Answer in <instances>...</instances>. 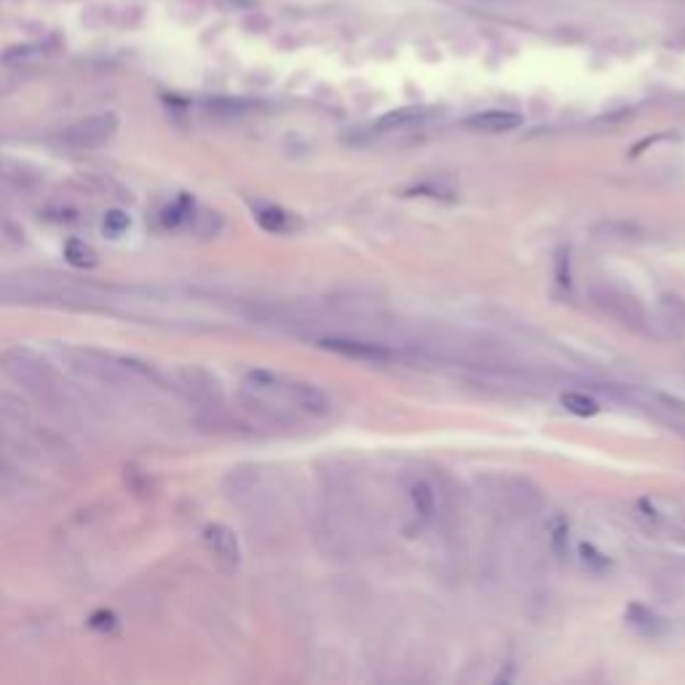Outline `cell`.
Segmentation results:
<instances>
[{
  "label": "cell",
  "mask_w": 685,
  "mask_h": 685,
  "mask_svg": "<svg viewBox=\"0 0 685 685\" xmlns=\"http://www.w3.org/2000/svg\"><path fill=\"white\" fill-rule=\"evenodd\" d=\"M54 354L67 373L86 383H97L116 391H166V375L150 362L127 356L119 351H105L97 346H62L54 343Z\"/></svg>",
  "instance_id": "obj_1"
},
{
  "label": "cell",
  "mask_w": 685,
  "mask_h": 685,
  "mask_svg": "<svg viewBox=\"0 0 685 685\" xmlns=\"http://www.w3.org/2000/svg\"><path fill=\"white\" fill-rule=\"evenodd\" d=\"M0 375L51 408L67 405L70 400V391L59 370L27 346H8L0 351Z\"/></svg>",
  "instance_id": "obj_2"
},
{
  "label": "cell",
  "mask_w": 685,
  "mask_h": 685,
  "mask_svg": "<svg viewBox=\"0 0 685 685\" xmlns=\"http://www.w3.org/2000/svg\"><path fill=\"white\" fill-rule=\"evenodd\" d=\"M244 386L255 394V397H271L284 405H292L294 410L311 412V415H327L332 402L324 391H319L313 383L297 381V378H286L271 370H250L244 375Z\"/></svg>",
  "instance_id": "obj_3"
},
{
  "label": "cell",
  "mask_w": 685,
  "mask_h": 685,
  "mask_svg": "<svg viewBox=\"0 0 685 685\" xmlns=\"http://www.w3.org/2000/svg\"><path fill=\"white\" fill-rule=\"evenodd\" d=\"M119 127H121V121L113 110L94 113V116H86V119L70 124L62 132V142L70 145V147H78V150H94V147H102L116 137Z\"/></svg>",
  "instance_id": "obj_4"
},
{
  "label": "cell",
  "mask_w": 685,
  "mask_h": 685,
  "mask_svg": "<svg viewBox=\"0 0 685 685\" xmlns=\"http://www.w3.org/2000/svg\"><path fill=\"white\" fill-rule=\"evenodd\" d=\"M592 297H594V305L613 321H619L629 329H640L645 324V308L635 294H629L619 286H597L592 292Z\"/></svg>",
  "instance_id": "obj_5"
},
{
  "label": "cell",
  "mask_w": 685,
  "mask_h": 685,
  "mask_svg": "<svg viewBox=\"0 0 685 685\" xmlns=\"http://www.w3.org/2000/svg\"><path fill=\"white\" fill-rule=\"evenodd\" d=\"M204 544L209 549V554L215 557V562L225 570V573H233L242 562V547H239V539L236 533L223 525V523H212L204 528Z\"/></svg>",
  "instance_id": "obj_6"
},
{
  "label": "cell",
  "mask_w": 685,
  "mask_h": 685,
  "mask_svg": "<svg viewBox=\"0 0 685 685\" xmlns=\"http://www.w3.org/2000/svg\"><path fill=\"white\" fill-rule=\"evenodd\" d=\"M324 351H332L346 359H359V362H389L394 354L383 343H370V340H354V338H324L319 340Z\"/></svg>",
  "instance_id": "obj_7"
},
{
  "label": "cell",
  "mask_w": 685,
  "mask_h": 685,
  "mask_svg": "<svg viewBox=\"0 0 685 685\" xmlns=\"http://www.w3.org/2000/svg\"><path fill=\"white\" fill-rule=\"evenodd\" d=\"M466 127L474 132H487V135H504V132H514L523 127V116L512 113V110H485L477 116L466 119Z\"/></svg>",
  "instance_id": "obj_8"
},
{
  "label": "cell",
  "mask_w": 685,
  "mask_h": 685,
  "mask_svg": "<svg viewBox=\"0 0 685 685\" xmlns=\"http://www.w3.org/2000/svg\"><path fill=\"white\" fill-rule=\"evenodd\" d=\"M177 381H180V389H185L188 394H193L198 400H215L220 394L217 378L209 375L201 367H182V370H177Z\"/></svg>",
  "instance_id": "obj_9"
},
{
  "label": "cell",
  "mask_w": 685,
  "mask_h": 685,
  "mask_svg": "<svg viewBox=\"0 0 685 685\" xmlns=\"http://www.w3.org/2000/svg\"><path fill=\"white\" fill-rule=\"evenodd\" d=\"M255 220H258V225H260L263 231H268V233H289V231H294V228L300 225V220H297L292 212H286V209H281V206H274V204L258 206V209H255Z\"/></svg>",
  "instance_id": "obj_10"
},
{
  "label": "cell",
  "mask_w": 685,
  "mask_h": 685,
  "mask_svg": "<svg viewBox=\"0 0 685 685\" xmlns=\"http://www.w3.org/2000/svg\"><path fill=\"white\" fill-rule=\"evenodd\" d=\"M627 621H629L632 629H637V632H643L648 637H656V635H662L667 629V621L659 613H654L651 608L640 605V602L627 605Z\"/></svg>",
  "instance_id": "obj_11"
},
{
  "label": "cell",
  "mask_w": 685,
  "mask_h": 685,
  "mask_svg": "<svg viewBox=\"0 0 685 685\" xmlns=\"http://www.w3.org/2000/svg\"><path fill=\"white\" fill-rule=\"evenodd\" d=\"M46 57H48V46H46L43 40H35V43H22V46L5 48L3 57H0V62L16 67V65H35V62H40V59H46Z\"/></svg>",
  "instance_id": "obj_12"
},
{
  "label": "cell",
  "mask_w": 685,
  "mask_h": 685,
  "mask_svg": "<svg viewBox=\"0 0 685 685\" xmlns=\"http://www.w3.org/2000/svg\"><path fill=\"white\" fill-rule=\"evenodd\" d=\"M594 236L605 242H637L643 239V228L627 220H605L594 225Z\"/></svg>",
  "instance_id": "obj_13"
},
{
  "label": "cell",
  "mask_w": 685,
  "mask_h": 685,
  "mask_svg": "<svg viewBox=\"0 0 685 685\" xmlns=\"http://www.w3.org/2000/svg\"><path fill=\"white\" fill-rule=\"evenodd\" d=\"M426 116H428V110H426V108H400V110L386 113V116H383L375 127H378V132L405 129V127H412V124H420Z\"/></svg>",
  "instance_id": "obj_14"
},
{
  "label": "cell",
  "mask_w": 685,
  "mask_h": 685,
  "mask_svg": "<svg viewBox=\"0 0 685 685\" xmlns=\"http://www.w3.org/2000/svg\"><path fill=\"white\" fill-rule=\"evenodd\" d=\"M65 260H67L73 268L86 271V268H94V266L100 263V255H97V252H94V247H89L86 242H81V239H70V242L65 244Z\"/></svg>",
  "instance_id": "obj_15"
},
{
  "label": "cell",
  "mask_w": 685,
  "mask_h": 685,
  "mask_svg": "<svg viewBox=\"0 0 685 685\" xmlns=\"http://www.w3.org/2000/svg\"><path fill=\"white\" fill-rule=\"evenodd\" d=\"M662 316L664 324L675 332V335H685V300L678 294H664L662 297Z\"/></svg>",
  "instance_id": "obj_16"
},
{
  "label": "cell",
  "mask_w": 685,
  "mask_h": 685,
  "mask_svg": "<svg viewBox=\"0 0 685 685\" xmlns=\"http://www.w3.org/2000/svg\"><path fill=\"white\" fill-rule=\"evenodd\" d=\"M559 402H562L565 410L578 415V417H592V415L600 412V402L592 400L589 394H581V391H565V394L559 397Z\"/></svg>",
  "instance_id": "obj_17"
},
{
  "label": "cell",
  "mask_w": 685,
  "mask_h": 685,
  "mask_svg": "<svg viewBox=\"0 0 685 685\" xmlns=\"http://www.w3.org/2000/svg\"><path fill=\"white\" fill-rule=\"evenodd\" d=\"M410 501H412V509H415V514H417V517H423V520H431V517H434V509H436V498H434V490H431L426 482H417V485H412Z\"/></svg>",
  "instance_id": "obj_18"
},
{
  "label": "cell",
  "mask_w": 685,
  "mask_h": 685,
  "mask_svg": "<svg viewBox=\"0 0 685 685\" xmlns=\"http://www.w3.org/2000/svg\"><path fill=\"white\" fill-rule=\"evenodd\" d=\"M127 228H129V215L121 212V209H110L102 220V231L110 233V236H121Z\"/></svg>",
  "instance_id": "obj_19"
},
{
  "label": "cell",
  "mask_w": 685,
  "mask_h": 685,
  "mask_svg": "<svg viewBox=\"0 0 685 685\" xmlns=\"http://www.w3.org/2000/svg\"><path fill=\"white\" fill-rule=\"evenodd\" d=\"M549 533H551V539H549V541H551L554 554H559V557H562V554L567 551V523L557 517V520L551 523Z\"/></svg>",
  "instance_id": "obj_20"
},
{
  "label": "cell",
  "mask_w": 685,
  "mask_h": 685,
  "mask_svg": "<svg viewBox=\"0 0 685 685\" xmlns=\"http://www.w3.org/2000/svg\"><path fill=\"white\" fill-rule=\"evenodd\" d=\"M578 551H581V559H584L589 567H594V570H605V567L610 565V559H608L602 551H597L592 544H581Z\"/></svg>",
  "instance_id": "obj_21"
},
{
  "label": "cell",
  "mask_w": 685,
  "mask_h": 685,
  "mask_svg": "<svg viewBox=\"0 0 685 685\" xmlns=\"http://www.w3.org/2000/svg\"><path fill=\"white\" fill-rule=\"evenodd\" d=\"M557 281L562 286L570 284V258L565 252H559V258H557Z\"/></svg>",
  "instance_id": "obj_22"
}]
</instances>
